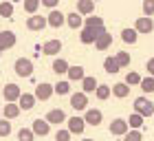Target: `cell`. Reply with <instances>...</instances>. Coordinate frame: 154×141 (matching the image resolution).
<instances>
[{"label":"cell","mask_w":154,"mask_h":141,"mask_svg":"<svg viewBox=\"0 0 154 141\" xmlns=\"http://www.w3.org/2000/svg\"><path fill=\"white\" fill-rule=\"evenodd\" d=\"M134 112L141 115L143 119H148V117L154 115V104L148 99V97H137L134 99Z\"/></svg>","instance_id":"cell-1"},{"label":"cell","mask_w":154,"mask_h":141,"mask_svg":"<svg viewBox=\"0 0 154 141\" xmlns=\"http://www.w3.org/2000/svg\"><path fill=\"white\" fill-rule=\"evenodd\" d=\"M13 68H16L18 77H31L33 75V62L29 58H18L16 64H13Z\"/></svg>","instance_id":"cell-2"},{"label":"cell","mask_w":154,"mask_h":141,"mask_svg":"<svg viewBox=\"0 0 154 141\" xmlns=\"http://www.w3.org/2000/svg\"><path fill=\"white\" fill-rule=\"evenodd\" d=\"M2 95H5L7 104H18L20 95H22V90H20L18 84H7V86L2 88Z\"/></svg>","instance_id":"cell-3"},{"label":"cell","mask_w":154,"mask_h":141,"mask_svg":"<svg viewBox=\"0 0 154 141\" xmlns=\"http://www.w3.org/2000/svg\"><path fill=\"white\" fill-rule=\"evenodd\" d=\"M44 121H46L48 126H60L62 121H66V112L62 110V108H53V110H48V112H46Z\"/></svg>","instance_id":"cell-4"},{"label":"cell","mask_w":154,"mask_h":141,"mask_svg":"<svg viewBox=\"0 0 154 141\" xmlns=\"http://www.w3.org/2000/svg\"><path fill=\"white\" fill-rule=\"evenodd\" d=\"M55 93L53 90V84H46V82H40L38 86H35V99H42V102H46V99H51V95Z\"/></svg>","instance_id":"cell-5"},{"label":"cell","mask_w":154,"mask_h":141,"mask_svg":"<svg viewBox=\"0 0 154 141\" xmlns=\"http://www.w3.org/2000/svg\"><path fill=\"white\" fill-rule=\"evenodd\" d=\"M84 121H86L88 126H99L101 121H103V112L101 110H97V108H88L86 112H84Z\"/></svg>","instance_id":"cell-6"},{"label":"cell","mask_w":154,"mask_h":141,"mask_svg":"<svg viewBox=\"0 0 154 141\" xmlns=\"http://www.w3.org/2000/svg\"><path fill=\"white\" fill-rule=\"evenodd\" d=\"M66 124H68V132L71 135H82L84 132V128H86V121H84V117H71V119H66Z\"/></svg>","instance_id":"cell-7"},{"label":"cell","mask_w":154,"mask_h":141,"mask_svg":"<svg viewBox=\"0 0 154 141\" xmlns=\"http://www.w3.org/2000/svg\"><path fill=\"white\" fill-rule=\"evenodd\" d=\"M130 132V126L125 119H115L112 124H110V135H117V137H125Z\"/></svg>","instance_id":"cell-8"},{"label":"cell","mask_w":154,"mask_h":141,"mask_svg":"<svg viewBox=\"0 0 154 141\" xmlns=\"http://www.w3.org/2000/svg\"><path fill=\"white\" fill-rule=\"evenodd\" d=\"M71 108H75L77 112H79V110L86 112L88 110V97L84 93H73L71 95Z\"/></svg>","instance_id":"cell-9"},{"label":"cell","mask_w":154,"mask_h":141,"mask_svg":"<svg viewBox=\"0 0 154 141\" xmlns=\"http://www.w3.org/2000/svg\"><path fill=\"white\" fill-rule=\"evenodd\" d=\"M46 24H48L46 18L38 16V13H35V16H29V20H26V29H29V31H42Z\"/></svg>","instance_id":"cell-10"},{"label":"cell","mask_w":154,"mask_h":141,"mask_svg":"<svg viewBox=\"0 0 154 141\" xmlns=\"http://www.w3.org/2000/svg\"><path fill=\"white\" fill-rule=\"evenodd\" d=\"M16 33L13 31H0V51H7V49L16 46Z\"/></svg>","instance_id":"cell-11"},{"label":"cell","mask_w":154,"mask_h":141,"mask_svg":"<svg viewBox=\"0 0 154 141\" xmlns=\"http://www.w3.org/2000/svg\"><path fill=\"white\" fill-rule=\"evenodd\" d=\"M134 31L137 33H152L154 31V20L152 18H139L137 22H134Z\"/></svg>","instance_id":"cell-12"},{"label":"cell","mask_w":154,"mask_h":141,"mask_svg":"<svg viewBox=\"0 0 154 141\" xmlns=\"http://www.w3.org/2000/svg\"><path fill=\"white\" fill-rule=\"evenodd\" d=\"M46 22H48V27H53V29H60V27L66 22V16H64L62 11H57V9H55V11H51V13H48Z\"/></svg>","instance_id":"cell-13"},{"label":"cell","mask_w":154,"mask_h":141,"mask_svg":"<svg viewBox=\"0 0 154 141\" xmlns=\"http://www.w3.org/2000/svg\"><path fill=\"white\" fill-rule=\"evenodd\" d=\"M35 95H31V93H22L20 95V99H18V108L20 110H31L33 106H35Z\"/></svg>","instance_id":"cell-14"},{"label":"cell","mask_w":154,"mask_h":141,"mask_svg":"<svg viewBox=\"0 0 154 141\" xmlns=\"http://www.w3.org/2000/svg\"><path fill=\"white\" fill-rule=\"evenodd\" d=\"M108 46H112V33H108V31H103L99 38L95 40V49L97 51H106Z\"/></svg>","instance_id":"cell-15"},{"label":"cell","mask_w":154,"mask_h":141,"mask_svg":"<svg viewBox=\"0 0 154 141\" xmlns=\"http://www.w3.org/2000/svg\"><path fill=\"white\" fill-rule=\"evenodd\" d=\"M106 31V29H101V31H90V29H82L79 33V40H82V44H95V40L99 38V35Z\"/></svg>","instance_id":"cell-16"},{"label":"cell","mask_w":154,"mask_h":141,"mask_svg":"<svg viewBox=\"0 0 154 141\" xmlns=\"http://www.w3.org/2000/svg\"><path fill=\"white\" fill-rule=\"evenodd\" d=\"M84 29H90V31H101V29H106L103 27V20L99 16H88L86 20H84Z\"/></svg>","instance_id":"cell-17"},{"label":"cell","mask_w":154,"mask_h":141,"mask_svg":"<svg viewBox=\"0 0 154 141\" xmlns=\"http://www.w3.org/2000/svg\"><path fill=\"white\" fill-rule=\"evenodd\" d=\"M31 130H33V135H38V137H46L48 132H51V126H48L44 119H35L31 126Z\"/></svg>","instance_id":"cell-18"},{"label":"cell","mask_w":154,"mask_h":141,"mask_svg":"<svg viewBox=\"0 0 154 141\" xmlns=\"http://www.w3.org/2000/svg\"><path fill=\"white\" fill-rule=\"evenodd\" d=\"M60 51H62V42L60 40H48V42L42 44V53L44 55H57Z\"/></svg>","instance_id":"cell-19"},{"label":"cell","mask_w":154,"mask_h":141,"mask_svg":"<svg viewBox=\"0 0 154 141\" xmlns=\"http://www.w3.org/2000/svg\"><path fill=\"white\" fill-rule=\"evenodd\" d=\"M95 11V2L93 0H79V2H77V13H79V16H90V13Z\"/></svg>","instance_id":"cell-20"},{"label":"cell","mask_w":154,"mask_h":141,"mask_svg":"<svg viewBox=\"0 0 154 141\" xmlns=\"http://www.w3.org/2000/svg\"><path fill=\"white\" fill-rule=\"evenodd\" d=\"M66 24L71 27V29H84V20H82V16L77 11L66 13Z\"/></svg>","instance_id":"cell-21"},{"label":"cell","mask_w":154,"mask_h":141,"mask_svg":"<svg viewBox=\"0 0 154 141\" xmlns=\"http://www.w3.org/2000/svg\"><path fill=\"white\" fill-rule=\"evenodd\" d=\"M68 82H82L86 73H84V66H68Z\"/></svg>","instance_id":"cell-22"},{"label":"cell","mask_w":154,"mask_h":141,"mask_svg":"<svg viewBox=\"0 0 154 141\" xmlns=\"http://www.w3.org/2000/svg\"><path fill=\"white\" fill-rule=\"evenodd\" d=\"M97 86H99L97 80H95V77H90V75H86V77L82 80V93H84V95H86V93H95Z\"/></svg>","instance_id":"cell-23"},{"label":"cell","mask_w":154,"mask_h":141,"mask_svg":"<svg viewBox=\"0 0 154 141\" xmlns=\"http://www.w3.org/2000/svg\"><path fill=\"white\" fill-rule=\"evenodd\" d=\"M110 88H112V95L119 97V99H123V97L130 95V86L125 82H119V84H115V86H110Z\"/></svg>","instance_id":"cell-24"},{"label":"cell","mask_w":154,"mask_h":141,"mask_svg":"<svg viewBox=\"0 0 154 141\" xmlns=\"http://www.w3.org/2000/svg\"><path fill=\"white\" fill-rule=\"evenodd\" d=\"M2 115H5V119H7V121H9V119H16V117L20 115L18 104H7L5 108H2Z\"/></svg>","instance_id":"cell-25"},{"label":"cell","mask_w":154,"mask_h":141,"mask_svg":"<svg viewBox=\"0 0 154 141\" xmlns=\"http://www.w3.org/2000/svg\"><path fill=\"white\" fill-rule=\"evenodd\" d=\"M68 66H71V64H68V62H66L64 58H55V60H53V70H55L57 75L68 73Z\"/></svg>","instance_id":"cell-26"},{"label":"cell","mask_w":154,"mask_h":141,"mask_svg":"<svg viewBox=\"0 0 154 141\" xmlns=\"http://www.w3.org/2000/svg\"><path fill=\"white\" fill-rule=\"evenodd\" d=\"M103 70H106V73H110V75H115V73H119V70H121V66L117 64L115 58H106V60H103Z\"/></svg>","instance_id":"cell-27"},{"label":"cell","mask_w":154,"mask_h":141,"mask_svg":"<svg viewBox=\"0 0 154 141\" xmlns=\"http://www.w3.org/2000/svg\"><path fill=\"white\" fill-rule=\"evenodd\" d=\"M137 38H139V33H137L134 29H123V31H121V40L125 42V44H134Z\"/></svg>","instance_id":"cell-28"},{"label":"cell","mask_w":154,"mask_h":141,"mask_svg":"<svg viewBox=\"0 0 154 141\" xmlns=\"http://www.w3.org/2000/svg\"><path fill=\"white\" fill-rule=\"evenodd\" d=\"M95 95H97V99H108L110 95H112V88L110 86H106V84H99V86H97V90H95Z\"/></svg>","instance_id":"cell-29"},{"label":"cell","mask_w":154,"mask_h":141,"mask_svg":"<svg viewBox=\"0 0 154 141\" xmlns=\"http://www.w3.org/2000/svg\"><path fill=\"white\" fill-rule=\"evenodd\" d=\"M53 90H55V93H57V95H68V93H71V82H57V84H53Z\"/></svg>","instance_id":"cell-30"},{"label":"cell","mask_w":154,"mask_h":141,"mask_svg":"<svg viewBox=\"0 0 154 141\" xmlns=\"http://www.w3.org/2000/svg\"><path fill=\"white\" fill-rule=\"evenodd\" d=\"M125 121H128V126H130L132 130H139V128L143 126V117H141V115H137V112H132L130 119H125Z\"/></svg>","instance_id":"cell-31"},{"label":"cell","mask_w":154,"mask_h":141,"mask_svg":"<svg viewBox=\"0 0 154 141\" xmlns=\"http://www.w3.org/2000/svg\"><path fill=\"white\" fill-rule=\"evenodd\" d=\"M115 60H117V64L121 66V68L130 66V53H128V51H119V53L115 55Z\"/></svg>","instance_id":"cell-32"},{"label":"cell","mask_w":154,"mask_h":141,"mask_svg":"<svg viewBox=\"0 0 154 141\" xmlns=\"http://www.w3.org/2000/svg\"><path fill=\"white\" fill-rule=\"evenodd\" d=\"M141 80L143 77L139 73H134V70H130V73L125 75V84H128V86H141Z\"/></svg>","instance_id":"cell-33"},{"label":"cell","mask_w":154,"mask_h":141,"mask_svg":"<svg viewBox=\"0 0 154 141\" xmlns=\"http://www.w3.org/2000/svg\"><path fill=\"white\" fill-rule=\"evenodd\" d=\"M40 0H24V11L29 13V16H35V11L40 9Z\"/></svg>","instance_id":"cell-34"},{"label":"cell","mask_w":154,"mask_h":141,"mask_svg":"<svg viewBox=\"0 0 154 141\" xmlns=\"http://www.w3.org/2000/svg\"><path fill=\"white\" fill-rule=\"evenodd\" d=\"M141 90L143 93H154V77H143L141 80Z\"/></svg>","instance_id":"cell-35"},{"label":"cell","mask_w":154,"mask_h":141,"mask_svg":"<svg viewBox=\"0 0 154 141\" xmlns=\"http://www.w3.org/2000/svg\"><path fill=\"white\" fill-rule=\"evenodd\" d=\"M0 16L11 18L13 16V2H0Z\"/></svg>","instance_id":"cell-36"},{"label":"cell","mask_w":154,"mask_h":141,"mask_svg":"<svg viewBox=\"0 0 154 141\" xmlns=\"http://www.w3.org/2000/svg\"><path fill=\"white\" fill-rule=\"evenodd\" d=\"M33 139H35V135H33L31 128H22L18 132V141H33Z\"/></svg>","instance_id":"cell-37"},{"label":"cell","mask_w":154,"mask_h":141,"mask_svg":"<svg viewBox=\"0 0 154 141\" xmlns=\"http://www.w3.org/2000/svg\"><path fill=\"white\" fill-rule=\"evenodd\" d=\"M11 135V121L0 119V137H9Z\"/></svg>","instance_id":"cell-38"},{"label":"cell","mask_w":154,"mask_h":141,"mask_svg":"<svg viewBox=\"0 0 154 141\" xmlns=\"http://www.w3.org/2000/svg\"><path fill=\"white\" fill-rule=\"evenodd\" d=\"M123 141H143V135H141V130H130L123 137Z\"/></svg>","instance_id":"cell-39"},{"label":"cell","mask_w":154,"mask_h":141,"mask_svg":"<svg viewBox=\"0 0 154 141\" xmlns=\"http://www.w3.org/2000/svg\"><path fill=\"white\" fill-rule=\"evenodd\" d=\"M143 13H145V18L154 16V0H145L143 2Z\"/></svg>","instance_id":"cell-40"},{"label":"cell","mask_w":154,"mask_h":141,"mask_svg":"<svg viewBox=\"0 0 154 141\" xmlns=\"http://www.w3.org/2000/svg\"><path fill=\"white\" fill-rule=\"evenodd\" d=\"M55 141H71V132L68 130H57L55 132Z\"/></svg>","instance_id":"cell-41"},{"label":"cell","mask_w":154,"mask_h":141,"mask_svg":"<svg viewBox=\"0 0 154 141\" xmlns=\"http://www.w3.org/2000/svg\"><path fill=\"white\" fill-rule=\"evenodd\" d=\"M42 7H46V9H53L55 11V7H57V0H40Z\"/></svg>","instance_id":"cell-42"},{"label":"cell","mask_w":154,"mask_h":141,"mask_svg":"<svg viewBox=\"0 0 154 141\" xmlns=\"http://www.w3.org/2000/svg\"><path fill=\"white\" fill-rule=\"evenodd\" d=\"M145 68H148V75H150V77H154V58H150V60H148Z\"/></svg>","instance_id":"cell-43"},{"label":"cell","mask_w":154,"mask_h":141,"mask_svg":"<svg viewBox=\"0 0 154 141\" xmlns=\"http://www.w3.org/2000/svg\"><path fill=\"white\" fill-rule=\"evenodd\" d=\"M82 141H95V139H82Z\"/></svg>","instance_id":"cell-44"},{"label":"cell","mask_w":154,"mask_h":141,"mask_svg":"<svg viewBox=\"0 0 154 141\" xmlns=\"http://www.w3.org/2000/svg\"><path fill=\"white\" fill-rule=\"evenodd\" d=\"M0 115H2V110H0Z\"/></svg>","instance_id":"cell-45"},{"label":"cell","mask_w":154,"mask_h":141,"mask_svg":"<svg viewBox=\"0 0 154 141\" xmlns=\"http://www.w3.org/2000/svg\"><path fill=\"white\" fill-rule=\"evenodd\" d=\"M0 55H2V51H0Z\"/></svg>","instance_id":"cell-46"}]
</instances>
